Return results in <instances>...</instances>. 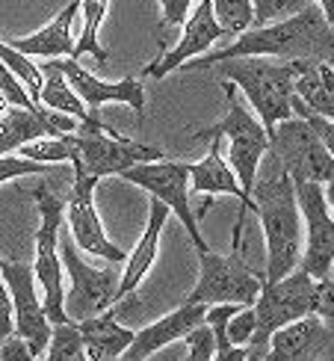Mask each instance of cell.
<instances>
[{"label": "cell", "mask_w": 334, "mask_h": 361, "mask_svg": "<svg viewBox=\"0 0 334 361\" xmlns=\"http://www.w3.org/2000/svg\"><path fill=\"white\" fill-rule=\"evenodd\" d=\"M316 361H328V358H316Z\"/></svg>", "instance_id": "ab89813d"}, {"label": "cell", "mask_w": 334, "mask_h": 361, "mask_svg": "<svg viewBox=\"0 0 334 361\" xmlns=\"http://www.w3.org/2000/svg\"><path fill=\"white\" fill-rule=\"evenodd\" d=\"M225 335H228L231 343H237V347H246V343L252 341V335H254V311H252V305H240L231 317H228Z\"/></svg>", "instance_id": "d6a6232c"}, {"label": "cell", "mask_w": 334, "mask_h": 361, "mask_svg": "<svg viewBox=\"0 0 334 361\" xmlns=\"http://www.w3.org/2000/svg\"><path fill=\"white\" fill-rule=\"evenodd\" d=\"M74 133V130H71ZM71 133H59V137H39V140H30L24 142L18 152L21 157H30L36 163H71L74 157V142H71Z\"/></svg>", "instance_id": "83f0119b"}, {"label": "cell", "mask_w": 334, "mask_h": 361, "mask_svg": "<svg viewBox=\"0 0 334 361\" xmlns=\"http://www.w3.org/2000/svg\"><path fill=\"white\" fill-rule=\"evenodd\" d=\"M51 66L63 74L66 83L74 89V95H78L83 101V107L89 110V116H98V110L104 107V104H128V107H133L136 116L145 113V86L142 80L136 78H121V80H101L95 78L92 71H86L80 66V59H71V56H63V59H51Z\"/></svg>", "instance_id": "9a60e30c"}, {"label": "cell", "mask_w": 334, "mask_h": 361, "mask_svg": "<svg viewBox=\"0 0 334 361\" xmlns=\"http://www.w3.org/2000/svg\"><path fill=\"white\" fill-rule=\"evenodd\" d=\"M314 288H316V317L331 323V314H334V281H331V276L314 279Z\"/></svg>", "instance_id": "836d02e7"}, {"label": "cell", "mask_w": 334, "mask_h": 361, "mask_svg": "<svg viewBox=\"0 0 334 361\" xmlns=\"http://www.w3.org/2000/svg\"><path fill=\"white\" fill-rule=\"evenodd\" d=\"M21 175H51V163H36L21 154H0V184Z\"/></svg>", "instance_id": "4dcf8cb0"}, {"label": "cell", "mask_w": 334, "mask_h": 361, "mask_svg": "<svg viewBox=\"0 0 334 361\" xmlns=\"http://www.w3.org/2000/svg\"><path fill=\"white\" fill-rule=\"evenodd\" d=\"M311 0H252V27L290 18V15L302 12Z\"/></svg>", "instance_id": "f546056e"}, {"label": "cell", "mask_w": 334, "mask_h": 361, "mask_svg": "<svg viewBox=\"0 0 334 361\" xmlns=\"http://www.w3.org/2000/svg\"><path fill=\"white\" fill-rule=\"evenodd\" d=\"M83 341V358L86 361H118V355L128 350L133 332L116 320V308L92 314L80 323H74Z\"/></svg>", "instance_id": "44dd1931"}, {"label": "cell", "mask_w": 334, "mask_h": 361, "mask_svg": "<svg viewBox=\"0 0 334 361\" xmlns=\"http://www.w3.org/2000/svg\"><path fill=\"white\" fill-rule=\"evenodd\" d=\"M0 92L6 95V101L12 104V107H24V110H33V113H48V107H42V104H36L33 98H30V92L18 83V78L0 63Z\"/></svg>", "instance_id": "1f68e13d"}, {"label": "cell", "mask_w": 334, "mask_h": 361, "mask_svg": "<svg viewBox=\"0 0 334 361\" xmlns=\"http://www.w3.org/2000/svg\"><path fill=\"white\" fill-rule=\"evenodd\" d=\"M42 361H86L78 326L74 323H54Z\"/></svg>", "instance_id": "4316f807"}, {"label": "cell", "mask_w": 334, "mask_h": 361, "mask_svg": "<svg viewBox=\"0 0 334 361\" xmlns=\"http://www.w3.org/2000/svg\"><path fill=\"white\" fill-rule=\"evenodd\" d=\"M157 4L163 6V27H180L195 0H157Z\"/></svg>", "instance_id": "d590c367"}, {"label": "cell", "mask_w": 334, "mask_h": 361, "mask_svg": "<svg viewBox=\"0 0 334 361\" xmlns=\"http://www.w3.org/2000/svg\"><path fill=\"white\" fill-rule=\"evenodd\" d=\"M78 9H80V0H71L54 21H48L42 30H36L33 36L12 39L9 44L24 56H51V59L71 56V48H74L71 27H74V18H78Z\"/></svg>", "instance_id": "7402d4cb"}, {"label": "cell", "mask_w": 334, "mask_h": 361, "mask_svg": "<svg viewBox=\"0 0 334 361\" xmlns=\"http://www.w3.org/2000/svg\"><path fill=\"white\" fill-rule=\"evenodd\" d=\"M293 195H296L299 219H305V228H308V243H305V252L299 255V267L311 279L331 276V264H334L331 202L326 199L323 184H316V180H293Z\"/></svg>", "instance_id": "7c38bea8"}, {"label": "cell", "mask_w": 334, "mask_h": 361, "mask_svg": "<svg viewBox=\"0 0 334 361\" xmlns=\"http://www.w3.org/2000/svg\"><path fill=\"white\" fill-rule=\"evenodd\" d=\"M216 71L219 83H231L242 89L249 98L252 110L257 113V122L269 133L281 118L293 116L290 98H293V78L296 63L293 59H266V56H231L207 66Z\"/></svg>", "instance_id": "3957f363"}, {"label": "cell", "mask_w": 334, "mask_h": 361, "mask_svg": "<svg viewBox=\"0 0 334 361\" xmlns=\"http://www.w3.org/2000/svg\"><path fill=\"white\" fill-rule=\"evenodd\" d=\"M296 78L293 95L305 104L308 110L334 118V71L331 59H293Z\"/></svg>", "instance_id": "603a6c76"}, {"label": "cell", "mask_w": 334, "mask_h": 361, "mask_svg": "<svg viewBox=\"0 0 334 361\" xmlns=\"http://www.w3.org/2000/svg\"><path fill=\"white\" fill-rule=\"evenodd\" d=\"M107 9H110V0H80L78 15H83V27H80V36L74 39L71 59L95 56L101 66H107V63H110V51L98 42L101 24H104V18H107Z\"/></svg>", "instance_id": "cb8c5ba5"}, {"label": "cell", "mask_w": 334, "mask_h": 361, "mask_svg": "<svg viewBox=\"0 0 334 361\" xmlns=\"http://www.w3.org/2000/svg\"><path fill=\"white\" fill-rule=\"evenodd\" d=\"M252 311H254V335L246 343V361H261V355L266 353V341L276 329L299 317H308V314H316L314 279L302 267H296L278 281H264L261 293L252 302Z\"/></svg>", "instance_id": "277c9868"}, {"label": "cell", "mask_w": 334, "mask_h": 361, "mask_svg": "<svg viewBox=\"0 0 334 361\" xmlns=\"http://www.w3.org/2000/svg\"><path fill=\"white\" fill-rule=\"evenodd\" d=\"M252 210L261 219L266 237V269L264 281H278L290 269L299 267V207L293 195V178L278 163V157L266 152L257 166L252 184Z\"/></svg>", "instance_id": "7a4b0ae2"}, {"label": "cell", "mask_w": 334, "mask_h": 361, "mask_svg": "<svg viewBox=\"0 0 334 361\" xmlns=\"http://www.w3.org/2000/svg\"><path fill=\"white\" fill-rule=\"evenodd\" d=\"M39 207V231H36V264L33 276L44 290V314L48 323H68L63 308V264H59V225L66 214V199L48 187V180H39V187L30 192Z\"/></svg>", "instance_id": "52a82bcc"}, {"label": "cell", "mask_w": 334, "mask_h": 361, "mask_svg": "<svg viewBox=\"0 0 334 361\" xmlns=\"http://www.w3.org/2000/svg\"><path fill=\"white\" fill-rule=\"evenodd\" d=\"M121 180L128 184L142 187L145 192H151V199L163 202L169 207V214H175L184 225V231L190 234L195 252H204L210 249L207 240L199 231V219L192 214V204H190V172H187V163H178V160H148V163H133V166L121 169L118 172Z\"/></svg>", "instance_id": "30bf717a"}, {"label": "cell", "mask_w": 334, "mask_h": 361, "mask_svg": "<svg viewBox=\"0 0 334 361\" xmlns=\"http://www.w3.org/2000/svg\"><path fill=\"white\" fill-rule=\"evenodd\" d=\"M12 335V302H9V290L6 281L0 276V338Z\"/></svg>", "instance_id": "8d00e7d4"}, {"label": "cell", "mask_w": 334, "mask_h": 361, "mask_svg": "<svg viewBox=\"0 0 334 361\" xmlns=\"http://www.w3.org/2000/svg\"><path fill=\"white\" fill-rule=\"evenodd\" d=\"M0 361H36V355L30 353L24 338L12 332L6 338H0Z\"/></svg>", "instance_id": "e575fe53"}, {"label": "cell", "mask_w": 334, "mask_h": 361, "mask_svg": "<svg viewBox=\"0 0 334 361\" xmlns=\"http://www.w3.org/2000/svg\"><path fill=\"white\" fill-rule=\"evenodd\" d=\"M59 264L68 269V293H63V308L68 323H80L92 314H101L116 305V288H118V269H101L89 267L78 246L68 234V228L59 225Z\"/></svg>", "instance_id": "9c48e42d"}, {"label": "cell", "mask_w": 334, "mask_h": 361, "mask_svg": "<svg viewBox=\"0 0 334 361\" xmlns=\"http://www.w3.org/2000/svg\"><path fill=\"white\" fill-rule=\"evenodd\" d=\"M316 6L323 9V15H326V21L331 24L334 21V0H316Z\"/></svg>", "instance_id": "74e56055"}, {"label": "cell", "mask_w": 334, "mask_h": 361, "mask_svg": "<svg viewBox=\"0 0 334 361\" xmlns=\"http://www.w3.org/2000/svg\"><path fill=\"white\" fill-rule=\"evenodd\" d=\"M0 276L6 281L9 302H12V332L27 341L30 353L36 358L44 353L51 338V323L44 305L36 293V276L33 267H27L21 261H6L0 258Z\"/></svg>", "instance_id": "4fadbf2b"}, {"label": "cell", "mask_w": 334, "mask_h": 361, "mask_svg": "<svg viewBox=\"0 0 334 361\" xmlns=\"http://www.w3.org/2000/svg\"><path fill=\"white\" fill-rule=\"evenodd\" d=\"M222 86H225V104H228L225 116L216 125L195 130L192 140H210V137L228 140V166L237 175V184L249 199L257 166H261V157L269 152V133L257 122V116H252L246 110V104H240L234 86L231 83H222ZM249 204H252V199H249Z\"/></svg>", "instance_id": "5b68a950"}, {"label": "cell", "mask_w": 334, "mask_h": 361, "mask_svg": "<svg viewBox=\"0 0 334 361\" xmlns=\"http://www.w3.org/2000/svg\"><path fill=\"white\" fill-rule=\"evenodd\" d=\"M237 308L240 305H234V302H222V305L207 308L204 323L214 329V358L210 361H246V347H237V343H231L225 335V323Z\"/></svg>", "instance_id": "484cf974"}, {"label": "cell", "mask_w": 334, "mask_h": 361, "mask_svg": "<svg viewBox=\"0 0 334 361\" xmlns=\"http://www.w3.org/2000/svg\"><path fill=\"white\" fill-rule=\"evenodd\" d=\"M210 6L225 36H240L252 27V0H210Z\"/></svg>", "instance_id": "f1b7e54d"}, {"label": "cell", "mask_w": 334, "mask_h": 361, "mask_svg": "<svg viewBox=\"0 0 334 361\" xmlns=\"http://www.w3.org/2000/svg\"><path fill=\"white\" fill-rule=\"evenodd\" d=\"M187 172H190V195H219L228 192L240 199V214L234 222V237L231 243H242V231H246V216H249V199L246 192L240 190L237 184V175L231 172V166L225 163L222 157V137H210V148H207V157L199 163H187Z\"/></svg>", "instance_id": "ac0fdd59"}, {"label": "cell", "mask_w": 334, "mask_h": 361, "mask_svg": "<svg viewBox=\"0 0 334 361\" xmlns=\"http://www.w3.org/2000/svg\"><path fill=\"white\" fill-rule=\"evenodd\" d=\"M207 305L202 302H184L180 308H175L172 314H166L157 323H151L140 332H133V341L128 343V350L118 355V361H145L148 355H154L157 350L169 347L172 341H180L190 329H195L199 323H204Z\"/></svg>", "instance_id": "d6986e66"}, {"label": "cell", "mask_w": 334, "mask_h": 361, "mask_svg": "<svg viewBox=\"0 0 334 361\" xmlns=\"http://www.w3.org/2000/svg\"><path fill=\"white\" fill-rule=\"evenodd\" d=\"M269 152L278 157V163L293 180L331 184L334 157L302 116H287L269 130Z\"/></svg>", "instance_id": "8fae6325"}, {"label": "cell", "mask_w": 334, "mask_h": 361, "mask_svg": "<svg viewBox=\"0 0 334 361\" xmlns=\"http://www.w3.org/2000/svg\"><path fill=\"white\" fill-rule=\"evenodd\" d=\"M9 107H12V104L6 101V95H4V92H0V116H4V113H6Z\"/></svg>", "instance_id": "f35d334b"}, {"label": "cell", "mask_w": 334, "mask_h": 361, "mask_svg": "<svg viewBox=\"0 0 334 361\" xmlns=\"http://www.w3.org/2000/svg\"><path fill=\"white\" fill-rule=\"evenodd\" d=\"M71 142H74L71 169L89 178H98V180L104 175H118L121 169L133 166V163L166 157V152H160L154 145H140V142L125 140L107 122H101V118L80 122L71 133Z\"/></svg>", "instance_id": "8992f818"}, {"label": "cell", "mask_w": 334, "mask_h": 361, "mask_svg": "<svg viewBox=\"0 0 334 361\" xmlns=\"http://www.w3.org/2000/svg\"><path fill=\"white\" fill-rule=\"evenodd\" d=\"M169 207L163 202L151 199L148 202V222H145V231L140 237V243L133 246V252L125 258V269H118V288H116V302L118 299H128L136 288L142 284V279L148 276V269L154 267L157 261V249H160V234H163V225L169 222Z\"/></svg>", "instance_id": "ffe728a7"}, {"label": "cell", "mask_w": 334, "mask_h": 361, "mask_svg": "<svg viewBox=\"0 0 334 361\" xmlns=\"http://www.w3.org/2000/svg\"><path fill=\"white\" fill-rule=\"evenodd\" d=\"M71 175L74 180H71V192L66 199V216H68V234L74 240V246L110 264H125L128 255L104 234V225L98 216V207H95L98 178H89L80 172H71Z\"/></svg>", "instance_id": "5bb4252c"}, {"label": "cell", "mask_w": 334, "mask_h": 361, "mask_svg": "<svg viewBox=\"0 0 334 361\" xmlns=\"http://www.w3.org/2000/svg\"><path fill=\"white\" fill-rule=\"evenodd\" d=\"M42 74H44V83L39 89V98L36 104L42 101V107H48V110H56V113H66L71 118H78V122H89V118H98V116H89V110L83 107V101L74 95V89L66 83V78L59 74L51 63H44L39 66Z\"/></svg>", "instance_id": "d4e9b609"}, {"label": "cell", "mask_w": 334, "mask_h": 361, "mask_svg": "<svg viewBox=\"0 0 334 361\" xmlns=\"http://www.w3.org/2000/svg\"><path fill=\"white\" fill-rule=\"evenodd\" d=\"M334 51V36L331 24L326 21L323 9L316 4H308L302 12L290 18L249 27L240 33L234 44L210 54V56H192L187 59L184 71H202L207 66L219 63V59L231 56H276V59H331Z\"/></svg>", "instance_id": "6da1fadb"}, {"label": "cell", "mask_w": 334, "mask_h": 361, "mask_svg": "<svg viewBox=\"0 0 334 361\" xmlns=\"http://www.w3.org/2000/svg\"><path fill=\"white\" fill-rule=\"evenodd\" d=\"M184 361H190V358H184Z\"/></svg>", "instance_id": "60d3db41"}, {"label": "cell", "mask_w": 334, "mask_h": 361, "mask_svg": "<svg viewBox=\"0 0 334 361\" xmlns=\"http://www.w3.org/2000/svg\"><path fill=\"white\" fill-rule=\"evenodd\" d=\"M222 27L216 24L214 18V6H210V0H195L190 15H187V21H184V33H180V42L175 44L172 51H166L157 63H151L145 66V78H157L163 80L166 74H172L178 71L180 66L187 63V59L192 56H199L204 54L207 48H214V42L222 39Z\"/></svg>", "instance_id": "e0dca14e"}, {"label": "cell", "mask_w": 334, "mask_h": 361, "mask_svg": "<svg viewBox=\"0 0 334 361\" xmlns=\"http://www.w3.org/2000/svg\"><path fill=\"white\" fill-rule=\"evenodd\" d=\"M331 353V323L316 314L299 317L269 335L261 361H316Z\"/></svg>", "instance_id": "2e32d148"}, {"label": "cell", "mask_w": 334, "mask_h": 361, "mask_svg": "<svg viewBox=\"0 0 334 361\" xmlns=\"http://www.w3.org/2000/svg\"><path fill=\"white\" fill-rule=\"evenodd\" d=\"M234 249L228 255H219L214 249L199 252V284L187 296V302H202V305H252L254 296L261 293L264 273L254 269L242 258V243H231Z\"/></svg>", "instance_id": "ba28073f"}]
</instances>
